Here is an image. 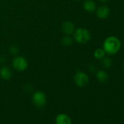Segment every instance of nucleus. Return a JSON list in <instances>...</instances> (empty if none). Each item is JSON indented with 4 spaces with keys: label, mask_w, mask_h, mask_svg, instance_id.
<instances>
[{
    "label": "nucleus",
    "mask_w": 124,
    "mask_h": 124,
    "mask_svg": "<svg viewBox=\"0 0 124 124\" xmlns=\"http://www.w3.org/2000/svg\"><path fill=\"white\" fill-rule=\"evenodd\" d=\"M75 40L80 44H85L91 39V34L89 31L85 28H78L73 32Z\"/></svg>",
    "instance_id": "nucleus-2"
},
{
    "label": "nucleus",
    "mask_w": 124,
    "mask_h": 124,
    "mask_svg": "<svg viewBox=\"0 0 124 124\" xmlns=\"http://www.w3.org/2000/svg\"><path fill=\"white\" fill-rule=\"evenodd\" d=\"M56 124H72L71 118L66 114H59L55 117Z\"/></svg>",
    "instance_id": "nucleus-7"
},
{
    "label": "nucleus",
    "mask_w": 124,
    "mask_h": 124,
    "mask_svg": "<svg viewBox=\"0 0 124 124\" xmlns=\"http://www.w3.org/2000/svg\"><path fill=\"white\" fill-rule=\"evenodd\" d=\"M101 60H102V65L104 66V68L108 69V68H109L112 66V60H111L110 58L104 56Z\"/></svg>",
    "instance_id": "nucleus-13"
},
{
    "label": "nucleus",
    "mask_w": 124,
    "mask_h": 124,
    "mask_svg": "<svg viewBox=\"0 0 124 124\" xmlns=\"http://www.w3.org/2000/svg\"><path fill=\"white\" fill-rule=\"evenodd\" d=\"M74 81L78 86L84 87L89 83V78L85 72H78L74 76Z\"/></svg>",
    "instance_id": "nucleus-4"
},
{
    "label": "nucleus",
    "mask_w": 124,
    "mask_h": 124,
    "mask_svg": "<svg viewBox=\"0 0 124 124\" xmlns=\"http://www.w3.org/2000/svg\"><path fill=\"white\" fill-rule=\"evenodd\" d=\"M121 47L120 40L115 37L109 36L104 40L103 43V49L106 54L108 55H115L116 54Z\"/></svg>",
    "instance_id": "nucleus-1"
},
{
    "label": "nucleus",
    "mask_w": 124,
    "mask_h": 124,
    "mask_svg": "<svg viewBox=\"0 0 124 124\" xmlns=\"http://www.w3.org/2000/svg\"><path fill=\"white\" fill-rule=\"evenodd\" d=\"M96 10V16L100 19H106L109 16L110 10L106 5L100 6Z\"/></svg>",
    "instance_id": "nucleus-6"
},
{
    "label": "nucleus",
    "mask_w": 124,
    "mask_h": 124,
    "mask_svg": "<svg viewBox=\"0 0 124 124\" xmlns=\"http://www.w3.org/2000/svg\"><path fill=\"white\" fill-rule=\"evenodd\" d=\"M105 54H106V53L104 52L103 48H98V49H96L94 51V53H93L94 57L96 59H99V60H101L105 56Z\"/></svg>",
    "instance_id": "nucleus-12"
},
{
    "label": "nucleus",
    "mask_w": 124,
    "mask_h": 124,
    "mask_svg": "<svg viewBox=\"0 0 124 124\" xmlns=\"http://www.w3.org/2000/svg\"><path fill=\"white\" fill-rule=\"evenodd\" d=\"M13 75L12 71L10 68L4 67L0 70V76L4 80H10Z\"/></svg>",
    "instance_id": "nucleus-10"
},
{
    "label": "nucleus",
    "mask_w": 124,
    "mask_h": 124,
    "mask_svg": "<svg viewBox=\"0 0 124 124\" xmlns=\"http://www.w3.org/2000/svg\"><path fill=\"white\" fill-rule=\"evenodd\" d=\"M62 30L67 35L72 34L75 31V26L72 22L66 21L62 24Z\"/></svg>",
    "instance_id": "nucleus-8"
},
{
    "label": "nucleus",
    "mask_w": 124,
    "mask_h": 124,
    "mask_svg": "<svg viewBox=\"0 0 124 124\" xmlns=\"http://www.w3.org/2000/svg\"><path fill=\"white\" fill-rule=\"evenodd\" d=\"M100 1L102 2H106L107 1V0H100Z\"/></svg>",
    "instance_id": "nucleus-15"
},
{
    "label": "nucleus",
    "mask_w": 124,
    "mask_h": 124,
    "mask_svg": "<svg viewBox=\"0 0 124 124\" xmlns=\"http://www.w3.org/2000/svg\"><path fill=\"white\" fill-rule=\"evenodd\" d=\"M123 69H124V64H123Z\"/></svg>",
    "instance_id": "nucleus-16"
},
{
    "label": "nucleus",
    "mask_w": 124,
    "mask_h": 124,
    "mask_svg": "<svg viewBox=\"0 0 124 124\" xmlns=\"http://www.w3.org/2000/svg\"><path fill=\"white\" fill-rule=\"evenodd\" d=\"M84 9L89 13H93L96 10V5L92 0H86L83 3Z\"/></svg>",
    "instance_id": "nucleus-9"
},
{
    "label": "nucleus",
    "mask_w": 124,
    "mask_h": 124,
    "mask_svg": "<svg viewBox=\"0 0 124 124\" xmlns=\"http://www.w3.org/2000/svg\"><path fill=\"white\" fill-rule=\"evenodd\" d=\"M46 96L42 91H37L32 96V101L37 107H42L46 104Z\"/></svg>",
    "instance_id": "nucleus-5"
},
{
    "label": "nucleus",
    "mask_w": 124,
    "mask_h": 124,
    "mask_svg": "<svg viewBox=\"0 0 124 124\" xmlns=\"http://www.w3.org/2000/svg\"><path fill=\"white\" fill-rule=\"evenodd\" d=\"M13 66L14 69L19 72H23L26 70L28 63L26 58L22 56H17L13 61Z\"/></svg>",
    "instance_id": "nucleus-3"
},
{
    "label": "nucleus",
    "mask_w": 124,
    "mask_h": 124,
    "mask_svg": "<svg viewBox=\"0 0 124 124\" xmlns=\"http://www.w3.org/2000/svg\"><path fill=\"white\" fill-rule=\"evenodd\" d=\"M62 43L65 46H68L72 43V38L70 36H65L62 39Z\"/></svg>",
    "instance_id": "nucleus-14"
},
{
    "label": "nucleus",
    "mask_w": 124,
    "mask_h": 124,
    "mask_svg": "<svg viewBox=\"0 0 124 124\" xmlns=\"http://www.w3.org/2000/svg\"><path fill=\"white\" fill-rule=\"evenodd\" d=\"M96 78L99 82L101 83H104L109 80V75L107 74V72L104 70H99L96 73Z\"/></svg>",
    "instance_id": "nucleus-11"
}]
</instances>
